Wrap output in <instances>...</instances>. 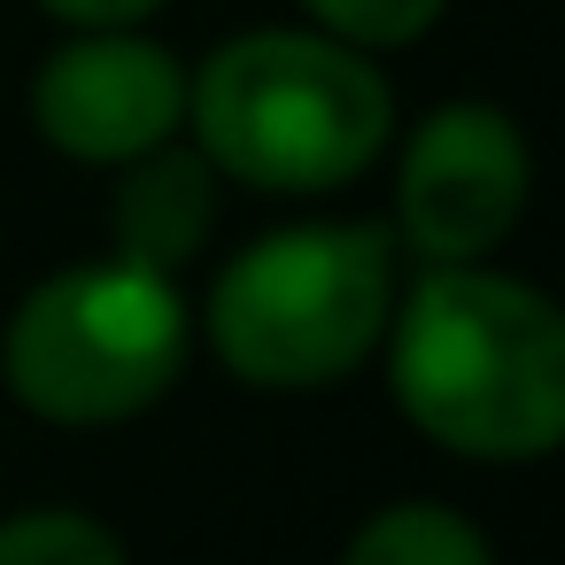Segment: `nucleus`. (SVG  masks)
Masks as SVG:
<instances>
[{
  "instance_id": "nucleus-5",
  "label": "nucleus",
  "mask_w": 565,
  "mask_h": 565,
  "mask_svg": "<svg viewBox=\"0 0 565 565\" xmlns=\"http://www.w3.org/2000/svg\"><path fill=\"white\" fill-rule=\"evenodd\" d=\"M526 186V132L488 102H449L395 163V217L426 264H488L511 241Z\"/></svg>"
},
{
  "instance_id": "nucleus-10",
  "label": "nucleus",
  "mask_w": 565,
  "mask_h": 565,
  "mask_svg": "<svg viewBox=\"0 0 565 565\" xmlns=\"http://www.w3.org/2000/svg\"><path fill=\"white\" fill-rule=\"evenodd\" d=\"M449 0H302V17L364 55H387V47H411L441 24Z\"/></svg>"
},
{
  "instance_id": "nucleus-9",
  "label": "nucleus",
  "mask_w": 565,
  "mask_h": 565,
  "mask_svg": "<svg viewBox=\"0 0 565 565\" xmlns=\"http://www.w3.org/2000/svg\"><path fill=\"white\" fill-rule=\"evenodd\" d=\"M0 565H132V557L86 511H17L0 526Z\"/></svg>"
},
{
  "instance_id": "nucleus-4",
  "label": "nucleus",
  "mask_w": 565,
  "mask_h": 565,
  "mask_svg": "<svg viewBox=\"0 0 565 565\" xmlns=\"http://www.w3.org/2000/svg\"><path fill=\"white\" fill-rule=\"evenodd\" d=\"M186 349L194 318L179 279L109 248L17 302L0 333V380L47 426H125L171 395Z\"/></svg>"
},
{
  "instance_id": "nucleus-6",
  "label": "nucleus",
  "mask_w": 565,
  "mask_h": 565,
  "mask_svg": "<svg viewBox=\"0 0 565 565\" xmlns=\"http://www.w3.org/2000/svg\"><path fill=\"white\" fill-rule=\"evenodd\" d=\"M32 125L55 156L117 171V163H132V156L186 132V71H179L171 47L140 40L132 24L78 32L40 63Z\"/></svg>"
},
{
  "instance_id": "nucleus-11",
  "label": "nucleus",
  "mask_w": 565,
  "mask_h": 565,
  "mask_svg": "<svg viewBox=\"0 0 565 565\" xmlns=\"http://www.w3.org/2000/svg\"><path fill=\"white\" fill-rule=\"evenodd\" d=\"M40 9L71 32H117V24H148L163 0H40Z\"/></svg>"
},
{
  "instance_id": "nucleus-1",
  "label": "nucleus",
  "mask_w": 565,
  "mask_h": 565,
  "mask_svg": "<svg viewBox=\"0 0 565 565\" xmlns=\"http://www.w3.org/2000/svg\"><path fill=\"white\" fill-rule=\"evenodd\" d=\"M380 341L387 387L426 441L472 465H534L565 441V318L542 287L434 264Z\"/></svg>"
},
{
  "instance_id": "nucleus-8",
  "label": "nucleus",
  "mask_w": 565,
  "mask_h": 565,
  "mask_svg": "<svg viewBox=\"0 0 565 565\" xmlns=\"http://www.w3.org/2000/svg\"><path fill=\"white\" fill-rule=\"evenodd\" d=\"M341 565H495V550H488V534H480L465 511L411 495V503L372 511V519L349 534Z\"/></svg>"
},
{
  "instance_id": "nucleus-3",
  "label": "nucleus",
  "mask_w": 565,
  "mask_h": 565,
  "mask_svg": "<svg viewBox=\"0 0 565 565\" xmlns=\"http://www.w3.org/2000/svg\"><path fill=\"white\" fill-rule=\"evenodd\" d=\"M387 310L395 248L380 225H279L217 271L202 333L233 380L302 395L349 380L380 349Z\"/></svg>"
},
{
  "instance_id": "nucleus-2",
  "label": "nucleus",
  "mask_w": 565,
  "mask_h": 565,
  "mask_svg": "<svg viewBox=\"0 0 565 565\" xmlns=\"http://www.w3.org/2000/svg\"><path fill=\"white\" fill-rule=\"evenodd\" d=\"M186 125L217 179L256 194H333L380 163L395 94L364 47L279 24L225 40L202 78H186Z\"/></svg>"
},
{
  "instance_id": "nucleus-7",
  "label": "nucleus",
  "mask_w": 565,
  "mask_h": 565,
  "mask_svg": "<svg viewBox=\"0 0 565 565\" xmlns=\"http://www.w3.org/2000/svg\"><path fill=\"white\" fill-rule=\"evenodd\" d=\"M217 233V163L186 140H163L132 163H117V210H109V241L132 264L179 271L202 256V241Z\"/></svg>"
}]
</instances>
